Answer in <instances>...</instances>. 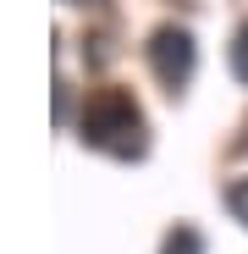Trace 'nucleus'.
Wrapping results in <instances>:
<instances>
[{
    "instance_id": "obj_3",
    "label": "nucleus",
    "mask_w": 248,
    "mask_h": 254,
    "mask_svg": "<svg viewBox=\"0 0 248 254\" xmlns=\"http://www.w3.org/2000/svg\"><path fill=\"white\" fill-rule=\"evenodd\" d=\"M160 254H204V243H198V232H193V227H177V232H165Z\"/></svg>"
},
{
    "instance_id": "obj_6",
    "label": "nucleus",
    "mask_w": 248,
    "mask_h": 254,
    "mask_svg": "<svg viewBox=\"0 0 248 254\" xmlns=\"http://www.w3.org/2000/svg\"><path fill=\"white\" fill-rule=\"evenodd\" d=\"M66 6H89V0H66Z\"/></svg>"
},
{
    "instance_id": "obj_2",
    "label": "nucleus",
    "mask_w": 248,
    "mask_h": 254,
    "mask_svg": "<svg viewBox=\"0 0 248 254\" xmlns=\"http://www.w3.org/2000/svg\"><path fill=\"white\" fill-rule=\"evenodd\" d=\"M193 33L188 28H154V39H149V66H154V77L165 83V89H182V83L193 77Z\"/></svg>"
},
{
    "instance_id": "obj_4",
    "label": "nucleus",
    "mask_w": 248,
    "mask_h": 254,
    "mask_svg": "<svg viewBox=\"0 0 248 254\" xmlns=\"http://www.w3.org/2000/svg\"><path fill=\"white\" fill-rule=\"evenodd\" d=\"M232 72L248 83V22L237 28V39H232Z\"/></svg>"
},
{
    "instance_id": "obj_1",
    "label": "nucleus",
    "mask_w": 248,
    "mask_h": 254,
    "mask_svg": "<svg viewBox=\"0 0 248 254\" xmlns=\"http://www.w3.org/2000/svg\"><path fill=\"white\" fill-rule=\"evenodd\" d=\"M77 138L89 144V149H105V155L133 160V155H144V111L133 105V94H121V89H99L89 105H83Z\"/></svg>"
},
{
    "instance_id": "obj_5",
    "label": "nucleus",
    "mask_w": 248,
    "mask_h": 254,
    "mask_svg": "<svg viewBox=\"0 0 248 254\" xmlns=\"http://www.w3.org/2000/svg\"><path fill=\"white\" fill-rule=\"evenodd\" d=\"M226 204H232V216H237V221L248 227V177H243V183H232V193H226Z\"/></svg>"
}]
</instances>
